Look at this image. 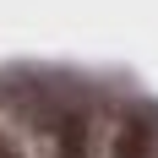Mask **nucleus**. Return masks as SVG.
Here are the masks:
<instances>
[{
    "mask_svg": "<svg viewBox=\"0 0 158 158\" xmlns=\"http://www.w3.org/2000/svg\"><path fill=\"white\" fill-rule=\"evenodd\" d=\"M33 126H38L44 158H93V109L82 98H49L33 114Z\"/></svg>",
    "mask_w": 158,
    "mask_h": 158,
    "instance_id": "1",
    "label": "nucleus"
},
{
    "mask_svg": "<svg viewBox=\"0 0 158 158\" xmlns=\"http://www.w3.org/2000/svg\"><path fill=\"white\" fill-rule=\"evenodd\" d=\"M114 158H153V126L142 109H131L114 131Z\"/></svg>",
    "mask_w": 158,
    "mask_h": 158,
    "instance_id": "2",
    "label": "nucleus"
},
{
    "mask_svg": "<svg viewBox=\"0 0 158 158\" xmlns=\"http://www.w3.org/2000/svg\"><path fill=\"white\" fill-rule=\"evenodd\" d=\"M0 158H22V153H16V142H11V136H0Z\"/></svg>",
    "mask_w": 158,
    "mask_h": 158,
    "instance_id": "3",
    "label": "nucleus"
}]
</instances>
